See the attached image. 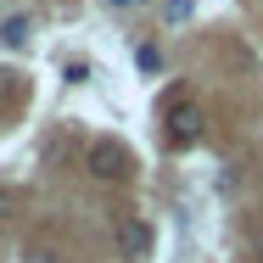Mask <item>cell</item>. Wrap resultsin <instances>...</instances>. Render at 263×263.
Wrapping results in <instances>:
<instances>
[{"instance_id":"obj_1","label":"cell","mask_w":263,"mask_h":263,"mask_svg":"<svg viewBox=\"0 0 263 263\" xmlns=\"http://www.w3.org/2000/svg\"><path fill=\"white\" fill-rule=\"evenodd\" d=\"M202 123H208V118H202L196 101H174L168 106V146H174V152L196 146V140H202Z\"/></svg>"},{"instance_id":"obj_2","label":"cell","mask_w":263,"mask_h":263,"mask_svg":"<svg viewBox=\"0 0 263 263\" xmlns=\"http://www.w3.org/2000/svg\"><path fill=\"white\" fill-rule=\"evenodd\" d=\"M129 168H135V162H129V152H123L118 140H96V146H90V174H96V179H129Z\"/></svg>"},{"instance_id":"obj_3","label":"cell","mask_w":263,"mask_h":263,"mask_svg":"<svg viewBox=\"0 0 263 263\" xmlns=\"http://www.w3.org/2000/svg\"><path fill=\"white\" fill-rule=\"evenodd\" d=\"M112 241H118V252H123V258H146V252H152V230H146L140 218H118Z\"/></svg>"},{"instance_id":"obj_4","label":"cell","mask_w":263,"mask_h":263,"mask_svg":"<svg viewBox=\"0 0 263 263\" xmlns=\"http://www.w3.org/2000/svg\"><path fill=\"white\" fill-rule=\"evenodd\" d=\"M28 34H34V17H23V11L0 23V45H6V51H23V45H28Z\"/></svg>"},{"instance_id":"obj_5","label":"cell","mask_w":263,"mask_h":263,"mask_svg":"<svg viewBox=\"0 0 263 263\" xmlns=\"http://www.w3.org/2000/svg\"><path fill=\"white\" fill-rule=\"evenodd\" d=\"M191 17V0H168V23H185Z\"/></svg>"},{"instance_id":"obj_6","label":"cell","mask_w":263,"mask_h":263,"mask_svg":"<svg viewBox=\"0 0 263 263\" xmlns=\"http://www.w3.org/2000/svg\"><path fill=\"white\" fill-rule=\"evenodd\" d=\"M11 213H17V191H0V224H6Z\"/></svg>"},{"instance_id":"obj_7","label":"cell","mask_w":263,"mask_h":263,"mask_svg":"<svg viewBox=\"0 0 263 263\" xmlns=\"http://www.w3.org/2000/svg\"><path fill=\"white\" fill-rule=\"evenodd\" d=\"M112 6H140V0H112Z\"/></svg>"}]
</instances>
